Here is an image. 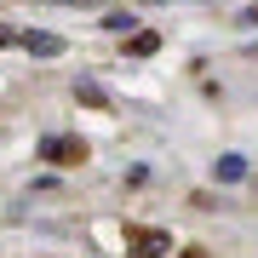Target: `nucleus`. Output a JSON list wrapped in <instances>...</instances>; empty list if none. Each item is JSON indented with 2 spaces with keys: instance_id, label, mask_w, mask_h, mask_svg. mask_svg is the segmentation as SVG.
Returning a JSON list of instances; mask_svg holds the SVG:
<instances>
[{
  "instance_id": "3",
  "label": "nucleus",
  "mask_w": 258,
  "mask_h": 258,
  "mask_svg": "<svg viewBox=\"0 0 258 258\" xmlns=\"http://www.w3.org/2000/svg\"><path fill=\"white\" fill-rule=\"evenodd\" d=\"M18 40H23L35 57H57V52H63V40H57V35H18Z\"/></svg>"
},
{
  "instance_id": "5",
  "label": "nucleus",
  "mask_w": 258,
  "mask_h": 258,
  "mask_svg": "<svg viewBox=\"0 0 258 258\" xmlns=\"http://www.w3.org/2000/svg\"><path fill=\"white\" fill-rule=\"evenodd\" d=\"M75 98H81V103H92V109H103V103H109V92H103L98 81H75Z\"/></svg>"
},
{
  "instance_id": "4",
  "label": "nucleus",
  "mask_w": 258,
  "mask_h": 258,
  "mask_svg": "<svg viewBox=\"0 0 258 258\" xmlns=\"http://www.w3.org/2000/svg\"><path fill=\"white\" fill-rule=\"evenodd\" d=\"M212 172H218L224 184H241V178H247V161H241V155H218V166H212Z\"/></svg>"
},
{
  "instance_id": "6",
  "label": "nucleus",
  "mask_w": 258,
  "mask_h": 258,
  "mask_svg": "<svg viewBox=\"0 0 258 258\" xmlns=\"http://www.w3.org/2000/svg\"><path fill=\"white\" fill-rule=\"evenodd\" d=\"M155 46H161V35H149V29H144V35H132V40H126V52H138V57H149Z\"/></svg>"
},
{
  "instance_id": "7",
  "label": "nucleus",
  "mask_w": 258,
  "mask_h": 258,
  "mask_svg": "<svg viewBox=\"0 0 258 258\" xmlns=\"http://www.w3.org/2000/svg\"><path fill=\"white\" fill-rule=\"evenodd\" d=\"M103 29H115V35H126V29H138V23H132V12H115V18H103Z\"/></svg>"
},
{
  "instance_id": "8",
  "label": "nucleus",
  "mask_w": 258,
  "mask_h": 258,
  "mask_svg": "<svg viewBox=\"0 0 258 258\" xmlns=\"http://www.w3.org/2000/svg\"><path fill=\"white\" fill-rule=\"evenodd\" d=\"M63 6H86V0H63Z\"/></svg>"
},
{
  "instance_id": "2",
  "label": "nucleus",
  "mask_w": 258,
  "mask_h": 258,
  "mask_svg": "<svg viewBox=\"0 0 258 258\" xmlns=\"http://www.w3.org/2000/svg\"><path fill=\"white\" fill-rule=\"evenodd\" d=\"M40 161H86L81 138H40Z\"/></svg>"
},
{
  "instance_id": "1",
  "label": "nucleus",
  "mask_w": 258,
  "mask_h": 258,
  "mask_svg": "<svg viewBox=\"0 0 258 258\" xmlns=\"http://www.w3.org/2000/svg\"><path fill=\"white\" fill-rule=\"evenodd\" d=\"M126 247H132V258H161V252H172V235H161V230H132Z\"/></svg>"
}]
</instances>
